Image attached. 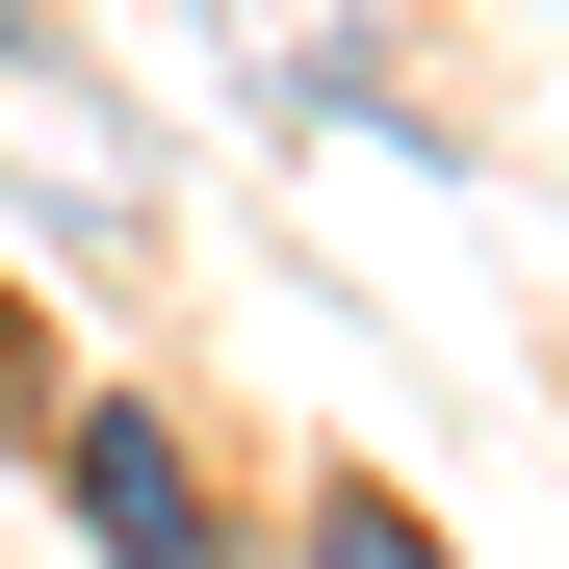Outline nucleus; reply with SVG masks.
<instances>
[{
	"label": "nucleus",
	"instance_id": "obj_1",
	"mask_svg": "<svg viewBox=\"0 0 569 569\" xmlns=\"http://www.w3.org/2000/svg\"><path fill=\"white\" fill-rule=\"evenodd\" d=\"M78 518H104L130 569H208V492H181V440H156V415H78Z\"/></svg>",
	"mask_w": 569,
	"mask_h": 569
},
{
	"label": "nucleus",
	"instance_id": "obj_2",
	"mask_svg": "<svg viewBox=\"0 0 569 569\" xmlns=\"http://www.w3.org/2000/svg\"><path fill=\"white\" fill-rule=\"evenodd\" d=\"M311 569H440V543H415L389 492H311Z\"/></svg>",
	"mask_w": 569,
	"mask_h": 569
}]
</instances>
